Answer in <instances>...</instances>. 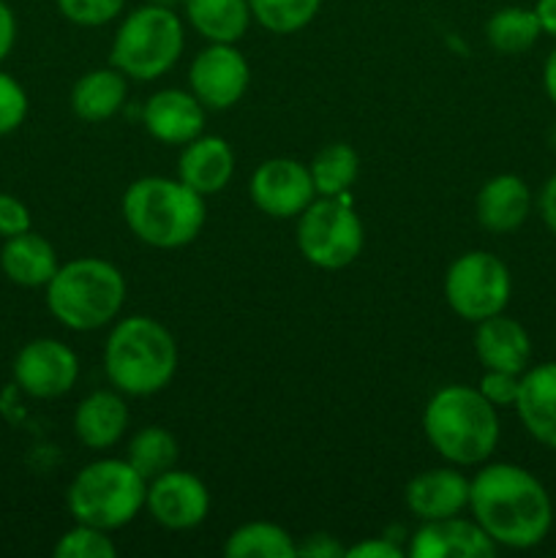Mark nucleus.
<instances>
[{
	"instance_id": "obj_1",
	"label": "nucleus",
	"mask_w": 556,
	"mask_h": 558,
	"mask_svg": "<svg viewBox=\"0 0 556 558\" xmlns=\"http://www.w3.org/2000/svg\"><path fill=\"white\" fill-rule=\"evenodd\" d=\"M469 512L496 548L532 550L554 526L551 494L516 463H488L469 480Z\"/></svg>"
},
{
	"instance_id": "obj_2",
	"label": "nucleus",
	"mask_w": 556,
	"mask_h": 558,
	"mask_svg": "<svg viewBox=\"0 0 556 558\" xmlns=\"http://www.w3.org/2000/svg\"><path fill=\"white\" fill-rule=\"evenodd\" d=\"M104 374L125 398H150L167 390L178 374V343L153 316L114 319L104 343Z\"/></svg>"
},
{
	"instance_id": "obj_3",
	"label": "nucleus",
	"mask_w": 556,
	"mask_h": 558,
	"mask_svg": "<svg viewBox=\"0 0 556 558\" xmlns=\"http://www.w3.org/2000/svg\"><path fill=\"white\" fill-rule=\"evenodd\" d=\"M423 434L436 456L452 466H480L499 445V409L491 407L478 387L447 385L425 403Z\"/></svg>"
},
{
	"instance_id": "obj_4",
	"label": "nucleus",
	"mask_w": 556,
	"mask_h": 558,
	"mask_svg": "<svg viewBox=\"0 0 556 558\" xmlns=\"http://www.w3.org/2000/svg\"><path fill=\"white\" fill-rule=\"evenodd\" d=\"M123 221L129 232L150 248H183L194 243L205 227V196L180 178H140L123 194Z\"/></svg>"
},
{
	"instance_id": "obj_5",
	"label": "nucleus",
	"mask_w": 556,
	"mask_h": 558,
	"mask_svg": "<svg viewBox=\"0 0 556 558\" xmlns=\"http://www.w3.org/2000/svg\"><path fill=\"white\" fill-rule=\"evenodd\" d=\"M44 292L49 314L58 325L74 332H93L118 319L129 283L112 262L80 256L60 265Z\"/></svg>"
},
{
	"instance_id": "obj_6",
	"label": "nucleus",
	"mask_w": 556,
	"mask_h": 558,
	"mask_svg": "<svg viewBox=\"0 0 556 558\" xmlns=\"http://www.w3.org/2000/svg\"><path fill=\"white\" fill-rule=\"evenodd\" d=\"M145 501L147 480L125 458L87 463L65 490V507L74 523H87L104 532L129 526L145 510Z\"/></svg>"
},
{
	"instance_id": "obj_7",
	"label": "nucleus",
	"mask_w": 556,
	"mask_h": 558,
	"mask_svg": "<svg viewBox=\"0 0 556 558\" xmlns=\"http://www.w3.org/2000/svg\"><path fill=\"white\" fill-rule=\"evenodd\" d=\"M183 47L185 27L178 11L145 3L120 20L109 49V65L134 82H150L174 69Z\"/></svg>"
},
{
	"instance_id": "obj_8",
	"label": "nucleus",
	"mask_w": 556,
	"mask_h": 558,
	"mask_svg": "<svg viewBox=\"0 0 556 558\" xmlns=\"http://www.w3.org/2000/svg\"><path fill=\"white\" fill-rule=\"evenodd\" d=\"M298 248L319 270H343L365 245V227L352 202L343 196H316L298 216Z\"/></svg>"
},
{
	"instance_id": "obj_9",
	"label": "nucleus",
	"mask_w": 556,
	"mask_h": 558,
	"mask_svg": "<svg viewBox=\"0 0 556 558\" xmlns=\"http://www.w3.org/2000/svg\"><path fill=\"white\" fill-rule=\"evenodd\" d=\"M512 294V276L505 262L488 251H467L445 272V300L463 322L505 314Z\"/></svg>"
},
{
	"instance_id": "obj_10",
	"label": "nucleus",
	"mask_w": 556,
	"mask_h": 558,
	"mask_svg": "<svg viewBox=\"0 0 556 558\" xmlns=\"http://www.w3.org/2000/svg\"><path fill=\"white\" fill-rule=\"evenodd\" d=\"M16 387L36 401H55L80 381V357L58 338H33L11 365Z\"/></svg>"
},
{
	"instance_id": "obj_11",
	"label": "nucleus",
	"mask_w": 556,
	"mask_h": 558,
	"mask_svg": "<svg viewBox=\"0 0 556 558\" xmlns=\"http://www.w3.org/2000/svg\"><path fill=\"white\" fill-rule=\"evenodd\" d=\"M251 85V65L234 44H207L189 69V90L207 112H227L243 101Z\"/></svg>"
},
{
	"instance_id": "obj_12",
	"label": "nucleus",
	"mask_w": 556,
	"mask_h": 558,
	"mask_svg": "<svg viewBox=\"0 0 556 558\" xmlns=\"http://www.w3.org/2000/svg\"><path fill=\"white\" fill-rule=\"evenodd\" d=\"M249 196L265 216L278 221L298 218L316 199L309 163L298 158H267L251 174Z\"/></svg>"
},
{
	"instance_id": "obj_13",
	"label": "nucleus",
	"mask_w": 556,
	"mask_h": 558,
	"mask_svg": "<svg viewBox=\"0 0 556 558\" xmlns=\"http://www.w3.org/2000/svg\"><path fill=\"white\" fill-rule=\"evenodd\" d=\"M145 510L161 529L189 532L202 526L210 515V490L196 474L174 466L147 483Z\"/></svg>"
},
{
	"instance_id": "obj_14",
	"label": "nucleus",
	"mask_w": 556,
	"mask_h": 558,
	"mask_svg": "<svg viewBox=\"0 0 556 558\" xmlns=\"http://www.w3.org/2000/svg\"><path fill=\"white\" fill-rule=\"evenodd\" d=\"M205 114L207 109L191 90L164 87L142 107V125L161 145L183 147L205 131Z\"/></svg>"
},
{
	"instance_id": "obj_15",
	"label": "nucleus",
	"mask_w": 556,
	"mask_h": 558,
	"mask_svg": "<svg viewBox=\"0 0 556 558\" xmlns=\"http://www.w3.org/2000/svg\"><path fill=\"white\" fill-rule=\"evenodd\" d=\"M496 550V543L474 518L467 521L458 515L425 521L409 543L412 558H491Z\"/></svg>"
},
{
	"instance_id": "obj_16",
	"label": "nucleus",
	"mask_w": 556,
	"mask_h": 558,
	"mask_svg": "<svg viewBox=\"0 0 556 558\" xmlns=\"http://www.w3.org/2000/svg\"><path fill=\"white\" fill-rule=\"evenodd\" d=\"M403 505L420 523L461 515L469 510V477H463L458 466L414 474L403 490Z\"/></svg>"
},
{
	"instance_id": "obj_17",
	"label": "nucleus",
	"mask_w": 556,
	"mask_h": 558,
	"mask_svg": "<svg viewBox=\"0 0 556 558\" xmlns=\"http://www.w3.org/2000/svg\"><path fill=\"white\" fill-rule=\"evenodd\" d=\"M532 205L534 199L527 180L505 172L485 180L483 189L474 196V216L485 232L512 234L527 223Z\"/></svg>"
},
{
	"instance_id": "obj_18",
	"label": "nucleus",
	"mask_w": 556,
	"mask_h": 558,
	"mask_svg": "<svg viewBox=\"0 0 556 558\" xmlns=\"http://www.w3.org/2000/svg\"><path fill=\"white\" fill-rule=\"evenodd\" d=\"M474 354L483 371L523 374L532 360V338L521 322L496 314L474 325Z\"/></svg>"
},
{
	"instance_id": "obj_19",
	"label": "nucleus",
	"mask_w": 556,
	"mask_h": 558,
	"mask_svg": "<svg viewBox=\"0 0 556 558\" xmlns=\"http://www.w3.org/2000/svg\"><path fill=\"white\" fill-rule=\"evenodd\" d=\"M178 178L202 196L221 194L234 178L232 145L223 136L200 134L180 150Z\"/></svg>"
},
{
	"instance_id": "obj_20",
	"label": "nucleus",
	"mask_w": 556,
	"mask_h": 558,
	"mask_svg": "<svg viewBox=\"0 0 556 558\" xmlns=\"http://www.w3.org/2000/svg\"><path fill=\"white\" fill-rule=\"evenodd\" d=\"M125 396L112 390H93L74 409V436L87 450H109L118 445L129 428Z\"/></svg>"
},
{
	"instance_id": "obj_21",
	"label": "nucleus",
	"mask_w": 556,
	"mask_h": 558,
	"mask_svg": "<svg viewBox=\"0 0 556 558\" xmlns=\"http://www.w3.org/2000/svg\"><path fill=\"white\" fill-rule=\"evenodd\" d=\"M516 412L523 430L537 445L556 450V363H540L523 371Z\"/></svg>"
},
{
	"instance_id": "obj_22",
	"label": "nucleus",
	"mask_w": 556,
	"mask_h": 558,
	"mask_svg": "<svg viewBox=\"0 0 556 558\" xmlns=\"http://www.w3.org/2000/svg\"><path fill=\"white\" fill-rule=\"evenodd\" d=\"M60 259L55 245L38 232H22L3 240L0 248V270L11 283L25 289H44L58 272Z\"/></svg>"
},
{
	"instance_id": "obj_23",
	"label": "nucleus",
	"mask_w": 556,
	"mask_h": 558,
	"mask_svg": "<svg viewBox=\"0 0 556 558\" xmlns=\"http://www.w3.org/2000/svg\"><path fill=\"white\" fill-rule=\"evenodd\" d=\"M129 98V76L114 65L82 74L71 87V112L85 123H104L123 109Z\"/></svg>"
},
{
	"instance_id": "obj_24",
	"label": "nucleus",
	"mask_w": 556,
	"mask_h": 558,
	"mask_svg": "<svg viewBox=\"0 0 556 558\" xmlns=\"http://www.w3.org/2000/svg\"><path fill=\"white\" fill-rule=\"evenodd\" d=\"M183 14L207 44H238L254 22L249 0H183Z\"/></svg>"
},
{
	"instance_id": "obj_25",
	"label": "nucleus",
	"mask_w": 556,
	"mask_h": 558,
	"mask_svg": "<svg viewBox=\"0 0 556 558\" xmlns=\"http://www.w3.org/2000/svg\"><path fill=\"white\" fill-rule=\"evenodd\" d=\"M540 36H545V33L534 5L532 9H527V5H505V9L494 11L485 22V41L501 54L529 52L540 41Z\"/></svg>"
},
{
	"instance_id": "obj_26",
	"label": "nucleus",
	"mask_w": 556,
	"mask_h": 558,
	"mask_svg": "<svg viewBox=\"0 0 556 558\" xmlns=\"http://www.w3.org/2000/svg\"><path fill=\"white\" fill-rule=\"evenodd\" d=\"M227 558H298V539L270 521H249L223 539Z\"/></svg>"
},
{
	"instance_id": "obj_27",
	"label": "nucleus",
	"mask_w": 556,
	"mask_h": 558,
	"mask_svg": "<svg viewBox=\"0 0 556 558\" xmlns=\"http://www.w3.org/2000/svg\"><path fill=\"white\" fill-rule=\"evenodd\" d=\"M178 439H174L167 428H161V425L140 428L129 439V447H125V461H129L147 483H150L153 477H158V474L178 466Z\"/></svg>"
},
{
	"instance_id": "obj_28",
	"label": "nucleus",
	"mask_w": 556,
	"mask_h": 558,
	"mask_svg": "<svg viewBox=\"0 0 556 558\" xmlns=\"http://www.w3.org/2000/svg\"><path fill=\"white\" fill-rule=\"evenodd\" d=\"M316 196H343L360 174V156L347 142L322 147L309 163Z\"/></svg>"
},
{
	"instance_id": "obj_29",
	"label": "nucleus",
	"mask_w": 556,
	"mask_h": 558,
	"mask_svg": "<svg viewBox=\"0 0 556 558\" xmlns=\"http://www.w3.org/2000/svg\"><path fill=\"white\" fill-rule=\"evenodd\" d=\"M325 0H249L256 25L276 36H292L309 27L322 11Z\"/></svg>"
},
{
	"instance_id": "obj_30",
	"label": "nucleus",
	"mask_w": 556,
	"mask_h": 558,
	"mask_svg": "<svg viewBox=\"0 0 556 558\" xmlns=\"http://www.w3.org/2000/svg\"><path fill=\"white\" fill-rule=\"evenodd\" d=\"M112 532L87 526V523H74L63 537L55 543V558H114L118 545L109 537Z\"/></svg>"
},
{
	"instance_id": "obj_31",
	"label": "nucleus",
	"mask_w": 556,
	"mask_h": 558,
	"mask_svg": "<svg viewBox=\"0 0 556 558\" xmlns=\"http://www.w3.org/2000/svg\"><path fill=\"white\" fill-rule=\"evenodd\" d=\"M63 20L80 27H101L118 20L125 9V0H55Z\"/></svg>"
},
{
	"instance_id": "obj_32",
	"label": "nucleus",
	"mask_w": 556,
	"mask_h": 558,
	"mask_svg": "<svg viewBox=\"0 0 556 558\" xmlns=\"http://www.w3.org/2000/svg\"><path fill=\"white\" fill-rule=\"evenodd\" d=\"M27 112H31L27 90L16 76L0 69V136L14 134L25 123Z\"/></svg>"
},
{
	"instance_id": "obj_33",
	"label": "nucleus",
	"mask_w": 556,
	"mask_h": 558,
	"mask_svg": "<svg viewBox=\"0 0 556 558\" xmlns=\"http://www.w3.org/2000/svg\"><path fill=\"white\" fill-rule=\"evenodd\" d=\"M478 390L491 407L516 409L518 390H521V374H510V371H483Z\"/></svg>"
},
{
	"instance_id": "obj_34",
	"label": "nucleus",
	"mask_w": 556,
	"mask_h": 558,
	"mask_svg": "<svg viewBox=\"0 0 556 558\" xmlns=\"http://www.w3.org/2000/svg\"><path fill=\"white\" fill-rule=\"evenodd\" d=\"M31 229H33L31 207H27L20 196L3 194V191H0V238L9 240L22 232H31Z\"/></svg>"
},
{
	"instance_id": "obj_35",
	"label": "nucleus",
	"mask_w": 556,
	"mask_h": 558,
	"mask_svg": "<svg viewBox=\"0 0 556 558\" xmlns=\"http://www.w3.org/2000/svg\"><path fill=\"white\" fill-rule=\"evenodd\" d=\"M300 558H347V548L338 543L333 534H309L303 543H298Z\"/></svg>"
},
{
	"instance_id": "obj_36",
	"label": "nucleus",
	"mask_w": 556,
	"mask_h": 558,
	"mask_svg": "<svg viewBox=\"0 0 556 558\" xmlns=\"http://www.w3.org/2000/svg\"><path fill=\"white\" fill-rule=\"evenodd\" d=\"M347 558H403V548L387 537H371L347 548Z\"/></svg>"
},
{
	"instance_id": "obj_37",
	"label": "nucleus",
	"mask_w": 556,
	"mask_h": 558,
	"mask_svg": "<svg viewBox=\"0 0 556 558\" xmlns=\"http://www.w3.org/2000/svg\"><path fill=\"white\" fill-rule=\"evenodd\" d=\"M537 210L551 234H556V172L543 183L537 196Z\"/></svg>"
},
{
	"instance_id": "obj_38",
	"label": "nucleus",
	"mask_w": 556,
	"mask_h": 558,
	"mask_svg": "<svg viewBox=\"0 0 556 558\" xmlns=\"http://www.w3.org/2000/svg\"><path fill=\"white\" fill-rule=\"evenodd\" d=\"M16 44V16L5 0H0V65Z\"/></svg>"
},
{
	"instance_id": "obj_39",
	"label": "nucleus",
	"mask_w": 556,
	"mask_h": 558,
	"mask_svg": "<svg viewBox=\"0 0 556 558\" xmlns=\"http://www.w3.org/2000/svg\"><path fill=\"white\" fill-rule=\"evenodd\" d=\"M534 11H537L545 36L556 38V0H537V3H534Z\"/></svg>"
},
{
	"instance_id": "obj_40",
	"label": "nucleus",
	"mask_w": 556,
	"mask_h": 558,
	"mask_svg": "<svg viewBox=\"0 0 556 558\" xmlns=\"http://www.w3.org/2000/svg\"><path fill=\"white\" fill-rule=\"evenodd\" d=\"M543 90L551 98V104L556 107V47L551 49V54L543 63Z\"/></svg>"
},
{
	"instance_id": "obj_41",
	"label": "nucleus",
	"mask_w": 556,
	"mask_h": 558,
	"mask_svg": "<svg viewBox=\"0 0 556 558\" xmlns=\"http://www.w3.org/2000/svg\"><path fill=\"white\" fill-rule=\"evenodd\" d=\"M147 3L164 5V9H178V5H183V0H147Z\"/></svg>"
},
{
	"instance_id": "obj_42",
	"label": "nucleus",
	"mask_w": 556,
	"mask_h": 558,
	"mask_svg": "<svg viewBox=\"0 0 556 558\" xmlns=\"http://www.w3.org/2000/svg\"><path fill=\"white\" fill-rule=\"evenodd\" d=\"M551 145H554V150H556V125H554V131H551Z\"/></svg>"
}]
</instances>
